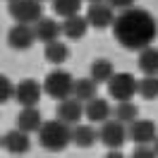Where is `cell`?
Listing matches in <instances>:
<instances>
[{"label": "cell", "instance_id": "cell-30", "mask_svg": "<svg viewBox=\"0 0 158 158\" xmlns=\"http://www.w3.org/2000/svg\"><path fill=\"white\" fill-rule=\"evenodd\" d=\"M86 2H89V5H91V2H103V0H86Z\"/></svg>", "mask_w": 158, "mask_h": 158}, {"label": "cell", "instance_id": "cell-2", "mask_svg": "<svg viewBox=\"0 0 158 158\" xmlns=\"http://www.w3.org/2000/svg\"><path fill=\"white\" fill-rule=\"evenodd\" d=\"M36 134H39V144L46 151H65L72 141V125L55 118V120L43 122V127Z\"/></svg>", "mask_w": 158, "mask_h": 158}, {"label": "cell", "instance_id": "cell-11", "mask_svg": "<svg viewBox=\"0 0 158 158\" xmlns=\"http://www.w3.org/2000/svg\"><path fill=\"white\" fill-rule=\"evenodd\" d=\"M129 127V139L134 144H153L158 139V129H156V122L153 120H144V118H137Z\"/></svg>", "mask_w": 158, "mask_h": 158}, {"label": "cell", "instance_id": "cell-13", "mask_svg": "<svg viewBox=\"0 0 158 158\" xmlns=\"http://www.w3.org/2000/svg\"><path fill=\"white\" fill-rule=\"evenodd\" d=\"M34 29H36V39L43 41V46L50 43V41H58L62 36V24H58L53 17H41L34 24Z\"/></svg>", "mask_w": 158, "mask_h": 158}, {"label": "cell", "instance_id": "cell-6", "mask_svg": "<svg viewBox=\"0 0 158 158\" xmlns=\"http://www.w3.org/2000/svg\"><path fill=\"white\" fill-rule=\"evenodd\" d=\"M10 17L19 24H36L43 17L41 0H10Z\"/></svg>", "mask_w": 158, "mask_h": 158}, {"label": "cell", "instance_id": "cell-27", "mask_svg": "<svg viewBox=\"0 0 158 158\" xmlns=\"http://www.w3.org/2000/svg\"><path fill=\"white\" fill-rule=\"evenodd\" d=\"M108 5H113L115 10H127V7H134L137 0H106Z\"/></svg>", "mask_w": 158, "mask_h": 158}, {"label": "cell", "instance_id": "cell-19", "mask_svg": "<svg viewBox=\"0 0 158 158\" xmlns=\"http://www.w3.org/2000/svg\"><path fill=\"white\" fill-rule=\"evenodd\" d=\"M43 58H46V62H50V65H62V62L69 58L67 43H62L60 39L46 43V48H43Z\"/></svg>", "mask_w": 158, "mask_h": 158}, {"label": "cell", "instance_id": "cell-16", "mask_svg": "<svg viewBox=\"0 0 158 158\" xmlns=\"http://www.w3.org/2000/svg\"><path fill=\"white\" fill-rule=\"evenodd\" d=\"M110 115H113V108H110V103L106 98H91L89 103H86V118H89V122H106V120H110Z\"/></svg>", "mask_w": 158, "mask_h": 158}, {"label": "cell", "instance_id": "cell-28", "mask_svg": "<svg viewBox=\"0 0 158 158\" xmlns=\"http://www.w3.org/2000/svg\"><path fill=\"white\" fill-rule=\"evenodd\" d=\"M103 158H125V153H122L120 148H110V151H108Z\"/></svg>", "mask_w": 158, "mask_h": 158}, {"label": "cell", "instance_id": "cell-29", "mask_svg": "<svg viewBox=\"0 0 158 158\" xmlns=\"http://www.w3.org/2000/svg\"><path fill=\"white\" fill-rule=\"evenodd\" d=\"M153 151H156V156H158V139L153 141Z\"/></svg>", "mask_w": 158, "mask_h": 158}, {"label": "cell", "instance_id": "cell-1", "mask_svg": "<svg viewBox=\"0 0 158 158\" xmlns=\"http://www.w3.org/2000/svg\"><path fill=\"white\" fill-rule=\"evenodd\" d=\"M113 36L122 48L127 50H144L158 36V22L148 10L127 7L120 10L113 24Z\"/></svg>", "mask_w": 158, "mask_h": 158}, {"label": "cell", "instance_id": "cell-4", "mask_svg": "<svg viewBox=\"0 0 158 158\" xmlns=\"http://www.w3.org/2000/svg\"><path fill=\"white\" fill-rule=\"evenodd\" d=\"M127 137H129V127L125 122H120L118 118L106 120V122H101V127H98V141L106 148H122Z\"/></svg>", "mask_w": 158, "mask_h": 158}, {"label": "cell", "instance_id": "cell-9", "mask_svg": "<svg viewBox=\"0 0 158 158\" xmlns=\"http://www.w3.org/2000/svg\"><path fill=\"white\" fill-rule=\"evenodd\" d=\"M58 120H62V122H67V125H79L81 122V118H86V103H81L79 98H74V96H69V98L65 101H58Z\"/></svg>", "mask_w": 158, "mask_h": 158}, {"label": "cell", "instance_id": "cell-17", "mask_svg": "<svg viewBox=\"0 0 158 158\" xmlns=\"http://www.w3.org/2000/svg\"><path fill=\"white\" fill-rule=\"evenodd\" d=\"M98 141V129H94L91 125H74L72 127V144H77L81 148H91Z\"/></svg>", "mask_w": 158, "mask_h": 158}, {"label": "cell", "instance_id": "cell-5", "mask_svg": "<svg viewBox=\"0 0 158 158\" xmlns=\"http://www.w3.org/2000/svg\"><path fill=\"white\" fill-rule=\"evenodd\" d=\"M108 94H110V98H115L118 103L132 101L139 94V79H134L129 72H115L113 79L108 81Z\"/></svg>", "mask_w": 158, "mask_h": 158}, {"label": "cell", "instance_id": "cell-7", "mask_svg": "<svg viewBox=\"0 0 158 158\" xmlns=\"http://www.w3.org/2000/svg\"><path fill=\"white\" fill-rule=\"evenodd\" d=\"M115 7L108 5L106 0L103 2H91L89 5V12H86V19H89V27L94 29H108L115 24Z\"/></svg>", "mask_w": 158, "mask_h": 158}, {"label": "cell", "instance_id": "cell-8", "mask_svg": "<svg viewBox=\"0 0 158 158\" xmlns=\"http://www.w3.org/2000/svg\"><path fill=\"white\" fill-rule=\"evenodd\" d=\"M43 84L36 81V79H22L17 84V94H15V101L19 103L22 108H31V106H39L41 96H43Z\"/></svg>", "mask_w": 158, "mask_h": 158}, {"label": "cell", "instance_id": "cell-21", "mask_svg": "<svg viewBox=\"0 0 158 158\" xmlns=\"http://www.w3.org/2000/svg\"><path fill=\"white\" fill-rule=\"evenodd\" d=\"M139 69L144 74H158V48L148 46V48L139 50V60H137Z\"/></svg>", "mask_w": 158, "mask_h": 158}, {"label": "cell", "instance_id": "cell-23", "mask_svg": "<svg viewBox=\"0 0 158 158\" xmlns=\"http://www.w3.org/2000/svg\"><path fill=\"white\" fill-rule=\"evenodd\" d=\"M113 115H115L120 122H125V125H132V122L139 118V108L134 106V103H132V101H122V103H118V106H115Z\"/></svg>", "mask_w": 158, "mask_h": 158}, {"label": "cell", "instance_id": "cell-22", "mask_svg": "<svg viewBox=\"0 0 158 158\" xmlns=\"http://www.w3.org/2000/svg\"><path fill=\"white\" fill-rule=\"evenodd\" d=\"M139 96L144 101L158 98V74H144L139 79Z\"/></svg>", "mask_w": 158, "mask_h": 158}, {"label": "cell", "instance_id": "cell-18", "mask_svg": "<svg viewBox=\"0 0 158 158\" xmlns=\"http://www.w3.org/2000/svg\"><path fill=\"white\" fill-rule=\"evenodd\" d=\"M96 94H98V81L94 77L74 79V91H72L74 98H79L81 103H89L91 98H96Z\"/></svg>", "mask_w": 158, "mask_h": 158}, {"label": "cell", "instance_id": "cell-14", "mask_svg": "<svg viewBox=\"0 0 158 158\" xmlns=\"http://www.w3.org/2000/svg\"><path fill=\"white\" fill-rule=\"evenodd\" d=\"M17 127L22 132H39L43 127V115H41V110L36 106H31V108H22V113L17 115Z\"/></svg>", "mask_w": 158, "mask_h": 158}, {"label": "cell", "instance_id": "cell-24", "mask_svg": "<svg viewBox=\"0 0 158 158\" xmlns=\"http://www.w3.org/2000/svg\"><path fill=\"white\" fill-rule=\"evenodd\" d=\"M81 2L84 0H53V7L60 17H72V15H79Z\"/></svg>", "mask_w": 158, "mask_h": 158}, {"label": "cell", "instance_id": "cell-10", "mask_svg": "<svg viewBox=\"0 0 158 158\" xmlns=\"http://www.w3.org/2000/svg\"><path fill=\"white\" fill-rule=\"evenodd\" d=\"M34 41L36 39V29L31 27V24H15L10 31H7V43H10L15 50H27L34 46Z\"/></svg>", "mask_w": 158, "mask_h": 158}, {"label": "cell", "instance_id": "cell-20", "mask_svg": "<svg viewBox=\"0 0 158 158\" xmlns=\"http://www.w3.org/2000/svg\"><path fill=\"white\" fill-rule=\"evenodd\" d=\"M115 74V67H113V62L108 58H98L91 62V69H89V77H94L98 84H108L110 79Z\"/></svg>", "mask_w": 158, "mask_h": 158}, {"label": "cell", "instance_id": "cell-12", "mask_svg": "<svg viewBox=\"0 0 158 158\" xmlns=\"http://www.w3.org/2000/svg\"><path fill=\"white\" fill-rule=\"evenodd\" d=\"M29 146H31L29 132H22L19 127L10 129V132L2 134V148H5L7 153H12V156H22V153H27Z\"/></svg>", "mask_w": 158, "mask_h": 158}, {"label": "cell", "instance_id": "cell-15", "mask_svg": "<svg viewBox=\"0 0 158 158\" xmlns=\"http://www.w3.org/2000/svg\"><path fill=\"white\" fill-rule=\"evenodd\" d=\"M89 29V19L86 17H79V15H72V17H65L62 22V36H67L69 41H79Z\"/></svg>", "mask_w": 158, "mask_h": 158}, {"label": "cell", "instance_id": "cell-26", "mask_svg": "<svg viewBox=\"0 0 158 158\" xmlns=\"http://www.w3.org/2000/svg\"><path fill=\"white\" fill-rule=\"evenodd\" d=\"M132 158H158L153 146H148V144H137V148L132 151Z\"/></svg>", "mask_w": 158, "mask_h": 158}, {"label": "cell", "instance_id": "cell-31", "mask_svg": "<svg viewBox=\"0 0 158 158\" xmlns=\"http://www.w3.org/2000/svg\"><path fill=\"white\" fill-rule=\"evenodd\" d=\"M41 2H46V0H41Z\"/></svg>", "mask_w": 158, "mask_h": 158}, {"label": "cell", "instance_id": "cell-25", "mask_svg": "<svg viewBox=\"0 0 158 158\" xmlns=\"http://www.w3.org/2000/svg\"><path fill=\"white\" fill-rule=\"evenodd\" d=\"M15 94H17V84L12 86L10 77H7V74H2V77H0V101H2V103H7Z\"/></svg>", "mask_w": 158, "mask_h": 158}, {"label": "cell", "instance_id": "cell-3", "mask_svg": "<svg viewBox=\"0 0 158 158\" xmlns=\"http://www.w3.org/2000/svg\"><path fill=\"white\" fill-rule=\"evenodd\" d=\"M43 91L48 94L50 98L55 101H65L72 96V91H74V79L69 72L65 69H53L48 77L43 79Z\"/></svg>", "mask_w": 158, "mask_h": 158}]
</instances>
